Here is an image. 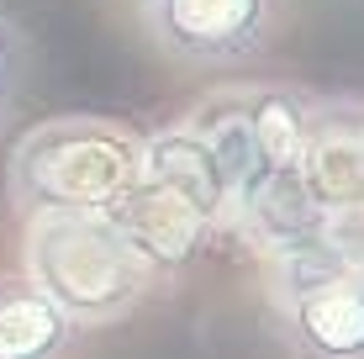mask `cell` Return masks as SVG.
I'll return each instance as SVG.
<instances>
[{"mask_svg":"<svg viewBox=\"0 0 364 359\" xmlns=\"http://www.w3.org/2000/svg\"><path fill=\"white\" fill-rule=\"evenodd\" d=\"M143 180V138L117 122H43L11 154V195L21 212H111Z\"/></svg>","mask_w":364,"mask_h":359,"instance_id":"obj_1","label":"cell"},{"mask_svg":"<svg viewBox=\"0 0 364 359\" xmlns=\"http://www.w3.org/2000/svg\"><path fill=\"white\" fill-rule=\"evenodd\" d=\"M32 286L74 323H111L143 301L154 264L106 212H37L27 227Z\"/></svg>","mask_w":364,"mask_h":359,"instance_id":"obj_2","label":"cell"},{"mask_svg":"<svg viewBox=\"0 0 364 359\" xmlns=\"http://www.w3.org/2000/svg\"><path fill=\"white\" fill-rule=\"evenodd\" d=\"M274 301L296 359H364V275L322 238L285 249Z\"/></svg>","mask_w":364,"mask_h":359,"instance_id":"obj_3","label":"cell"},{"mask_svg":"<svg viewBox=\"0 0 364 359\" xmlns=\"http://www.w3.org/2000/svg\"><path fill=\"white\" fill-rule=\"evenodd\" d=\"M143 21L169 58L217 69L264 53L274 0H148Z\"/></svg>","mask_w":364,"mask_h":359,"instance_id":"obj_4","label":"cell"},{"mask_svg":"<svg viewBox=\"0 0 364 359\" xmlns=\"http://www.w3.org/2000/svg\"><path fill=\"white\" fill-rule=\"evenodd\" d=\"M296 180L306 201L322 212V222L364 201V111L354 106L311 111Z\"/></svg>","mask_w":364,"mask_h":359,"instance_id":"obj_5","label":"cell"},{"mask_svg":"<svg viewBox=\"0 0 364 359\" xmlns=\"http://www.w3.org/2000/svg\"><path fill=\"white\" fill-rule=\"evenodd\" d=\"M106 217L137 243V254H143L154 269L191 264V254L200 249V238L217 227L200 206H191L180 191H169V185H159V180H148V175L137 180Z\"/></svg>","mask_w":364,"mask_h":359,"instance_id":"obj_6","label":"cell"},{"mask_svg":"<svg viewBox=\"0 0 364 359\" xmlns=\"http://www.w3.org/2000/svg\"><path fill=\"white\" fill-rule=\"evenodd\" d=\"M143 175L159 180V185H169V191H180L185 201L200 206L211 222H222V217H228V206H232L228 169L217 164V154H211L191 127H185V132L143 138Z\"/></svg>","mask_w":364,"mask_h":359,"instance_id":"obj_7","label":"cell"},{"mask_svg":"<svg viewBox=\"0 0 364 359\" xmlns=\"http://www.w3.org/2000/svg\"><path fill=\"white\" fill-rule=\"evenodd\" d=\"M74 328L80 323L32 280L0 286V359H64Z\"/></svg>","mask_w":364,"mask_h":359,"instance_id":"obj_8","label":"cell"},{"mask_svg":"<svg viewBox=\"0 0 364 359\" xmlns=\"http://www.w3.org/2000/svg\"><path fill=\"white\" fill-rule=\"evenodd\" d=\"M306 122L311 111L291 90H248V127H254V159L259 175H296L301 148H306Z\"/></svg>","mask_w":364,"mask_h":359,"instance_id":"obj_9","label":"cell"},{"mask_svg":"<svg viewBox=\"0 0 364 359\" xmlns=\"http://www.w3.org/2000/svg\"><path fill=\"white\" fill-rule=\"evenodd\" d=\"M21 80H27V37L16 32V21L0 16V127H6V117L16 111Z\"/></svg>","mask_w":364,"mask_h":359,"instance_id":"obj_10","label":"cell"},{"mask_svg":"<svg viewBox=\"0 0 364 359\" xmlns=\"http://www.w3.org/2000/svg\"><path fill=\"white\" fill-rule=\"evenodd\" d=\"M322 243H328L348 269H359V275H364V201L322 222Z\"/></svg>","mask_w":364,"mask_h":359,"instance_id":"obj_11","label":"cell"},{"mask_svg":"<svg viewBox=\"0 0 364 359\" xmlns=\"http://www.w3.org/2000/svg\"><path fill=\"white\" fill-rule=\"evenodd\" d=\"M143 6H148V0H143Z\"/></svg>","mask_w":364,"mask_h":359,"instance_id":"obj_12","label":"cell"}]
</instances>
